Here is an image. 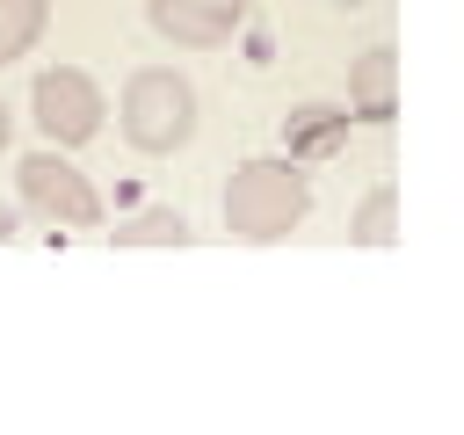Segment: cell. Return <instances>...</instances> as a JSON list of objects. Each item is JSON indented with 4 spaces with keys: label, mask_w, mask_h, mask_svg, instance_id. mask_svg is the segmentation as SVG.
Here are the masks:
<instances>
[{
    "label": "cell",
    "mask_w": 464,
    "mask_h": 435,
    "mask_svg": "<svg viewBox=\"0 0 464 435\" xmlns=\"http://www.w3.org/2000/svg\"><path fill=\"white\" fill-rule=\"evenodd\" d=\"M29 109H36V130H44L58 152L87 145V138L102 130V116H109L102 87H94L80 65H51V72H36V94H29Z\"/></svg>",
    "instance_id": "4"
},
{
    "label": "cell",
    "mask_w": 464,
    "mask_h": 435,
    "mask_svg": "<svg viewBox=\"0 0 464 435\" xmlns=\"http://www.w3.org/2000/svg\"><path fill=\"white\" fill-rule=\"evenodd\" d=\"M14 188H22V210H36L44 225H94L102 218V188L51 145V152H29L14 167Z\"/></svg>",
    "instance_id": "3"
},
{
    "label": "cell",
    "mask_w": 464,
    "mask_h": 435,
    "mask_svg": "<svg viewBox=\"0 0 464 435\" xmlns=\"http://www.w3.org/2000/svg\"><path fill=\"white\" fill-rule=\"evenodd\" d=\"M51 22V0H0V65H14Z\"/></svg>",
    "instance_id": "10"
},
{
    "label": "cell",
    "mask_w": 464,
    "mask_h": 435,
    "mask_svg": "<svg viewBox=\"0 0 464 435\" xmlns=\"http://www.w3.org/2000/svg\"><path fill=\"white\" fill-rule=\"evenodd\" d=\"M188 130H196V87H188V72H174V65L130 72V87H123V138L160 160V152H181Z\"/></svg>",
    "instance_id": "2"
},
{
    "label": "cell",
    "mask_w": 464,
    "mask_h": 435,
    "mask_svg": "<svg viewBox=\"0 0 464 435\" xmlns=\"http://www.w3.org/2000/svg\"><path fill=\"white\" fill-rule=\"evenodd\" d=\"M283 138H290V160H326V152L348 145V109H334V102H297V109L283 116Z\"/></svg>",
    "instance_id": "7"
},
{
    "label": "cell",
    "mask_w": 464,
    "mask_h": 435,
    "mask_svg": "<svg viewBox=\"0 0 464 435\" xmlns=\"http://www.w3.org/2000/svg\"><path fill=\"white\" fill-rule=\"evenodd\" d=\"M145 22L181 51H218V44L239 36L246 0H145Z\"/></svg>",
    "instance_id": "5"
},
{
    "label": "cell",
    "mask_w": 464,
    "mask_h": 435,
    "mask_svg": "<svg viewBox=\"0 0 464 435\" xmlns=\"http://www.w3.org/2000/svg\"><path fill=\"white\" fill-rule=\"evenodd\" d=\"M392 232H399V188L377 181L348 218V246H392Z\"/></svg>",
    "instance_id": "8"
},
{
    "label": "cell",
    "mask_w": 464,
    "mask_h": 435,
    "mask_svg": "<svg viewBox=\"0 0 464 435\" xmlns=\"http://www.w3.org/2000/svg\"><path fill=\"white\" fill-rule=\"evenodd\" d=\"M7 138H14V116H7V102H0V152H7Z\"/></svg>",
    "instance_id": "11"
},
{
    "label": "cell",
    "mask_w": 464,
    "mask_h": 435,
    "mask_svg": "<svg viewBox=\"0 0 464 435\" xmlns=\"http://www.w3.org/2000/svg\"><path fill=\"white\" fill-rule=\"evenodd\" d=\"M334 7H362V0H334Z\"/></svg>",
    "instance_id": "12"
},
{
    "label": "cell",
    "mask_w": 464,
    "mask_h": 435,
    "mask_svg": "<svg viewBox=\"0 0 464 435\" xmlns=\"http://www.w3.org/2000/svg\"><path fill=\"white\" fill-rule=\"evenodd\" d=\"M188 239L196 232H188L181 210H138V218L116 225V246H130V254H145V246H188Z\"/></svg>",
    "instance_id": "9"
},
{
    "label": "cell",
    "mask_w": 464,
    "mask_h": 435,
    "mask_svg": "<svg viewBox=\"0 0 464 435\" xmlns=\"http://www.w3.org/2000/svg\"><path fill=\"white\" fill-rule=\"evenodd\" d=\"M348 116H362V123H392L399 116V58H392V44H370L348 65Z\"/></svg>",
    "instance_id": "6"
},
{
    "label": "cell",
    "mask_w": 464,
    "mask_h": 435,
    "mask_svg": "<svg viewBox=\"0 0 464 435\" xmlns=\"http://www.w3.org/2000/svg\"><path fill=\"white\" fill-rule=\"evenodd\" d=\"M312 218V181L297 160H239L225 174V232L246 246L290 239Z\"/></svg>",
    "instance_id": "1"
}]
</instances>
